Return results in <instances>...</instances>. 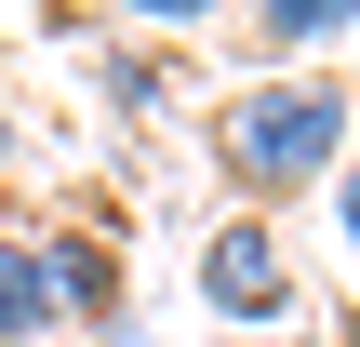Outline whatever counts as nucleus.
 I'll use <instances>...</instances> for the list:
<instances>
[{
  "label": "nucleus",
  "mask_w": 360,
  "mask_h": 347,
  "mask_svg": "<svg viewBox=\"0 0 360 347\" xmlns=\"http://www.w3.org/2000/svg\"><path fill=\"white\" fill-rule=\"evenodd\" d=\"M200 308L227 334H294V227L281 214H227L200 241Z\"/></svg>",
  "instance_id": "obj_2"
},
{
  "label": "nucleus",
  "mask_w": 360,
  "mask_h": 347,
  "mask_svg": "<svg viewBox=\"0 0 360 347\" xmlns=\"http://www.w3.org/2000/svg\"><path fill=\"white\" fill-rule=\"evenodd\" d=\"M200 147H214V174L240 187V214H294V201H321V187L347 174L360 94L334 67H267V80H240V94L200 120Z\"/></svg>",
  "instance_id": "obj_1"
},
{
  "label": "nucleus",
  "mask_w": 360,
  "mask_h": 347,
  "mask_svg": "<svg viewBox=\"0 0 360 347\" xmlns=\"http://www.w3.org/2000/svg\"><path fill=\"white\" fill-rule=\"evenodd\" d=\"M0 160H13V94H0Z\"/></svg>",
  "instance_id": "obj_10"
},
{
  "label": "nucleus",
  "mask_w": 360,
  "mask_h": 347,
  "mask_svg": "<svg viewBox=\"0 0 360 347\" xmlns=\"http://www.w3.org/2000/svg\"><path fill=\"white\" fill-rule=\"evenodd\" d=\"M80 67H94V94H107L120 120H160V107H174V67H160L147 40H94Z\"/></svg>",
  "instance_id": "obj_6"
},
{
  "label": "nucleus",
  "mask_w": 360,
  "mask_h": 347,
  "mask_svg": "<svg viewBox=\"0 0 360 347\" xmlns=\"http://www.w3.org/2000/svg\"><path fill=\"white\" fill-rule=\"evenodd\" d=\"M321 241H334V254H347V267H360V147H347V174L321 187Z\"/></svg>",
  "instance_id": "obj_7"
},
{
  "label": "nucleus",
  "mask_w": 360,
  "mask_h": 347,
  "mask_svg": "<svg viewBox=\"0 0 360 347\" xmlns=\"http://www.w3.org/2000/svg\"><path fill=\"white\" fill-rule=\"evenodd\" d=\"M240 27H254V53H267V67H321L334 40H360V0H254Z\"/></svg>",
  "instance_id": "obj_4"
},
{
  "label": "nucleus",
  "mask_w": 360,
  "mask_h": 347,
  "mask_svg": "<svg viewBox=\"0 0 360 347\" xmlns=\"http://www.w3.org/2000/svg\"><path fill=\"white\" fill-rule=\"evenodd\" d=\"M27 241H40L53 321H80V334H120V254H107V227H27Z\"/></svg>",
  "instance_id": "obj_3"
},
{
  "label": "nucleus",
  "mask_w": 360,
  "mask_h": 347,
  "mask_svg": "<svg viewBox=\"0 0 360 347\" xmlns=\"http://www.w3.org/2000/svg\"><path fill=\"white\" fill-rule=\"evenodd\" d=\"M53 281H40V241L27 227H0V347H53Z\"/></svg>",
  "instance_id": "obj_5"
},
{
  "label": "nucleus",
  "mask_w": 360,
  "mask_h": 347,
  "mask_svg": "<svg viewBox=\"0 0 360 347\" xmlns=\"http://www.w3.org/2000/svg\"><path fill=\"white\" fill-rule=\"evenodd\" d=\"M80 347H174V334H134V321H120V334H80Z\"/></svg>",
  "instance_id": "obj_9"
},
{
  "label": "nucleus",
  "mask_w": 360,
  "mask_h": 347,
  "mask_svg": "<svg viewBox=\"0 0 360 347\" xmlns=\"http://www.w3.org/2000/svg\"><path fill=\"white\" fill-rule=\"evenodd\" d=\"M214 347H334V334H214Z\"/></svg>",
  "instance_id": "obj_8"
}]
</instances>
